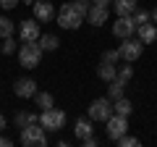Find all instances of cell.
I'll list each match as a JSON object with an SVG mask.
<instances>
[{
    "instance_id": "11",
    "label": "cell",
    "mask_w": 157,
    "mask_h": 147,
    "mask_svg": "<svg viewBox=\"0 0 157 147\" xmlns=\"http://www.w3.org/2000/svg\"><path fill=\"white\" fill-rule=\"evenodd\" d=\"M13 92H16V97H21V100H29V97L37 95V81L29 79V76H21V79H16V84H13Z\"/></svg>"
},
{
    "instance_id": "6",
    "label": "cell",
    "mask_w": 157,
    "mask_h": 147,
    "mask_svg": "<svg viewBox=\"0 0 157 147\" xmlns=\"http://www.w3.org/2000/svg\"><path fill=\"white\" fill-rule=\"evenodd\" d=\"M141 50H144V42H141V40H134V37L121 40V47H118V53H121V58H123L126 63H134L136 58L141 55Z\"/></svg>"
},
{
    "instance_id": "13",
    "label": "cell",
    "mask_w": 157,
    "mask_h": 147,
    "mask_svg": "<svg viewBox=\"0 0 157 147\" xmlns=\"http://www.w3.org/2000/svg\"><path fill=\"white\" fill-rule=\"evenodd\" d=\"M92 124H94L92 118H76V124H73V134H76L78 142L94 134V126H92Z\"/></svg>"
},
{
    "instance_id": "15",
    "label": "cell",
    "mask_w": 157,
    "mask_h": 147,
    "mask_svg": "<svg viewBox=\"0 0 157 147\" xmlns=\"http://www.w3.org/2000/svg\"><path fill=\"white\" fill-rule=\"evenodd\" d=\"M139 8V0H113V11L118 16H131Z\"/></svg>"
},
{
    "instance_id": "5",
    "label": "cell",
    "mask_w": 157,
    "mask_h": 147,
    "mask_svg": "<svg viewBox=\"0 0 157 147\" xmlns=\"http://www.w3.org/2000/svg\"><path fill=\"white\" fill-rule=\"evenodd\" d=\"M86 116H89L92 121H102V124H105V121L113 116V100H110V97L92 100V102H89V108H86Z\"/></svg>"
},
{
    "instance_id": "9",
    "label": "cell",
    "mask_w": 157,
    "mask_h": 147,
    "mask_svg": "<svg viewBox=\"0 0 157 147\" xmlns=\"http://www.w3.org/2000/svg\"><path fill=\"white\" fill-rule=\"evenodd\" d=\"M32 11H34V18H37L39 24H50L52 18H55V6H52L50 0H37L32 6Z\"/></svg>"
},
{
    "instance_id": "4",
    "label": "cell",
    "mask_w": 157,
    "mask_h": 147,
    "mask_svg": "<svg viewBox=\"0 0 157 147\" xmlns=\"http://www.w3.org/2000/svg\"><path fill=\"white\" fill-rule=\"evenodd\" d=\"M39 124H42V129L45 131H60L63 126H66V113H63L60 108H47V110H42V116H39Z\"/></svg>"
},
{
    "instance_id": "23",
    "label": "cell",
    "mask_w": 157,
    "mask_h": 147,
    "mask_svg": "<svg viewBox=\"0 0 157 147\" xmlns=\"http://www.w3.org/2000/svg\"><path fill=\"white\" fill-rule=\"evenodd\" d=\"M118 147H136V145H139V139H136V137H128V131H126V134L123 137H118Z\"/></svg>"
},
{
    "instance_id": "32",
    "label": "cell",
    "mask_w": 157,
    "mask_h": 147,
    "mask_svg": "<svg viewBox=\"0 0 157 147\" xmlns=\"http://www.w3.org/2000/svg\"><path fill=\"white\" fill-rule=\"evenodd\" d=\"M3 129H6V116L0 113V134H3Z\"/></svg>"
},
{
    "instance_id": "26",
    "label": "cell",
    "mask_w": 157,
    "mask_h": 147,
    "mask_svg": "<svg viewBox=\"0 0 157 147\" xmlns=\"http://www.w3.org/2000/svg\"><path fill=\"white\" fill-rule=\"evenodd\" d=\"M0 50L6 53V55L16 53V40H13V37H6V40H3V47H0Z\"/></svg>"
},
{
    "instance_id": "17",
    "label": "cell",
    "mask_w": 157,
    "mask_h": 147,
    "mask_svg": "<svg viewBox=\"0 0 157 147\" xmlns=\"http://www.w3.org/2000/svg\"><path fill=\"white\" fill-rule=\"evenodd\" d=\"M39 47L45 53H52V50H58V45H60V40H58L55 34H39Z\"/></svg>"
},
{
    "instance_id": "34",
    "label": "cell",
    "mask_w": 157,
    "mask_h": 147,
    "mask_svg": "<svg viewBox=\"0 0 157 147\" xmlns=\"http://www.w3.org/2000/svg\"><path fill=\"white\" fill-rule=\"evenodd\" d=\"M24 3H29V6H34V3H37V0H24Z\"/></svg>"
},
{
    "instance_id": "19",
    "label": "cell",
    "mask_w": 157,
    "mask_h": 147,
    "mask_svg": "<svg viewBox=\"0 0 157 147\" xmlns=\"http://www.w3.org/2000/svg\"><path fill=\"white\" fill-rule=\"evenodd\" d=\"M123 89H126V81H121L115 76V79L110 81V87H107V97H110V100H118V97H123Z\"/></svg>"
},
{
    "instance_id": "30",
    "label": "cell",
    "mask_w": 157,
    "mask_h": 147,
    "mask_svg": "<svg viewBox=\"0 0 157 147\" xmlns=\"http://www.w3.org/2000/svg\"><path fill=\"white\" fill-rule=\"evenodd\" d=\"M81 142H84L86 147H94V145H97V139H94V134H92V137H86V139H81Z\"/></svg>"
},
{
    "instance_id": "31",
    "label": "cell",
    "mask_w": 157,
    "mask_h": 147,
    "mask_svg": "<svg viewBox=\"0 0 157 147\" xmlns=\"http://www.w3.org/2000/svg\"><path fill=\"white\" fill-rule=\"evenodd\" d=\"M11 145H13V142L8 139V137H0V147H11Z\"/></svg>"
},
{
    "instance_id": "2",
    "label": "cell",
    "mask_w": 157,
    "mask_h": 147,
    "mask_svg": "<svg viewBox=\"0 0 157 147\" xmlns=\"http://www.w3.org/2000/svg\"><path fill=\"white\" fill-rule=\"evenodd\" d=\"M18 139H21L24 147H45L47 145V131L42 129L39 121H34V124H29V126L21 129V137Z\"/></svg>"
},
{
    "instance_id": "7",
    "label": "cell",
    "mask_w": 157,
    "mask_h": 147,
    "mask_svg": "<svg viewBox=\"0 0 157 147\" xmlns=\"http://www.w3.org/2000/svg\"><path fill=\"white\" fill-rule=\"evenodd\" d=\"M105 124H107V137L115 142L118 137H123L126 131H128V116H118V113H113L110 118L105 121Z\"/></svg>"
},
{
    "instance_id": "24",
    "label": "cell",
    "mask_w": 157,
    "mask_h": 147,
    "mask_svg": "<svg viewBox=\"0 0 157 147\" xmlns=\"http://www.w3.org/2000/svg\"><path fill=\"white\" fill-rule=\"evenodd\" d=\"M131 16H134L136 26H139V24H147V21H152V13H149V11H139V8H136V11L131 13Z\"/></svg>"
},
{
    "instance_id": "1",
    "label": "cell",
    "mask_w": 157,
    "mask_h": 147,
    "mask_svg": "<svg viewBox=\"0 0 157 147\" xmlns=\"http://www.w3.org/2000/svg\"><path fill=\"white\" fill-rule=\"evenodd\" d=\"M86 11H89V6L86 3H63L60 8H58V24H60L63 29H78L81 26V21L86 18Z\"/></svg>"
},
{
    "instance_id": "18",
    "label": "cell",
    "mask_w": 157,
    "mask_h": 147,
    "mask_svg": "<svg viewBox=\"0 0 157 147\" xmlns=\"http://www.w3.org/2000/svg\"><path fill=\"white\" fill-rule=\"evenodd\" d=\"M131 110H134L131 100H126V97H118V100H113V113H118V116H131Z\"/></svg>"
},
{
    "instance_id": "27",
    "label": "cell",
    "mask_w": 157,
    "mask_h": 147,
    "mask_svg": "<svg viewBox=\"0 0 157 147\" xmlns=\"http://www.w3.org/2000/svg\"><path fill=\"white\" fill-rule=\"evenodd\" d=\"M102 61H107V63H118V61H121V53H118V50H105Z\"/></svg>"
},
{
    "instance_id": "21",
    "label": "cell",
    "mask_w": 157,
    "mask_h": 147,
    "mask_svg": "<svg viewBox=\"0 0 157 147\" xmlns=\"http://www.w3.org/2000/svg\"><path fill=\"white\" fill-rule=\"evenodd\" d=\"M13 32H16V24H13L8 16H0V40L13 37Z\"/></svg>"
},
{
    "instance_id": "22",
    "label": "cell",
    "mask_w": 157,
    "mask_h": 147,
    "mask_svg": "<svg viewBox=\"0 0 157 147\" xmlns=\"http://www.w3.org/2000/svg\"><path fill=\"white\" fill-rule=\"evenodd\" d=\"M34 121H39V118H37V113H29V110H21V113H16V129H24V126L34 124Z\"/></svg>"
},
{
    "instance_id": "25",
    "label": "cell",
    "mask_w": 157,
    "mask_h": 147,
    "mask_svg": "<svg viewBox=\"0 0 157 147\" xmlns=\"http://www.w3.org/2000/svg\"><path fill=\"white\" fill-rule=\"evenodd\" d=\"M118 79L128 84V81L134 79V68H131V66H121V68H118Z\"/></svg>"
},
{
    "instance_id": "29",
    "label": "cell",
    "mask_w": 157,
    "mask_h": 147,
    "mask_svg": "<svg viewBox=\"0 0 157 147\" xmlns=\"http://www.w3.org/2000/svg\"><path fill=\"white\" fill-rule=\"evenodd\" d=\"M92 6H102V8H110L113 0H92Z\"/></svg>"
},
{
    "instance_id": "3",
    "label": "cell",
    "mask_w": 157,
    "mask_h": 147,
    "mask_svg": "<svg viewBox=\"0 0 157 147\" xmlns=\"http://www.w3.org/2000/svg\"><path fill=\"white\" fill-rule=\"evenodd\" d=\"M42 47H39V42H24L21 47H18V63H21L24 68H37L39 63H42Z\"/></svg>"
},
{
    "instance_id": "35",
    "label": "cell",
    "mask_w": 157,
    "mask_h": 147,
    "mask_svg": "<svg viewBox=\"0 0 157 147\" xmlns=\"http://www.w3.org/2000/svg\"><path fill=\"white\" fill-rule=\"evenodd\" d=\"M76 3H89V0H76Z\"/></svg>"
},
{
    "instance_id": "14",
    "label": "cell",
    "mask_w": 157,
    "mask_h": 147,
    "mask_svg": "<svg viewBox=\"0 0 157 147\" xmlns=\"http://www.w3.org/2000/svg\"><path fill=\"white\" fill-rule=\"evenodd\" d=\"M136 32H139V40L144 42V45H152V42L157 40V24H155V21L139 24V26H136Z\"/></svg>"
},
{
    "instance_id": "16",
    "label": "cell",
    "mask_w": 157,
    "mask_h": 147,
    "mask_svg": "<svg viewBox=\"0 0 157 147\" xmlns=\"http://www.w3.org/2000/svg\"><path fill=\"white\" fill-rule=\"evenodd\" d=\"M97 76H100L102 81H107V84H110V81L118 76V66H115V63H107V61H102L100 66H97Z\"/></svg>"
},
{
    "instance_id": "33",
    "label": "cell",
    "mask_w": 157,
    "mask_h": 147,
    "mask_svg": "<svg viewBox=\"0 0 157 147\" xmlns=\"http://www.w3.org/2000/svg\"><path fill=\"white\" fill-rule=\"evenodd\" d=\"M152 21L157 24V8H152Z\"/></svg>"
},
{
    "instance_id": "20",
    "label": "cell",
    "mask_w": 157,
    "mask_h": 147,
    "mask_svg": "<svg viewBox=\"0 0 157 147\" xmlns=\"http://www.w3.org/2000/svg\"><path fill=\"white\" fill-rule=\"evenodd\" d=\"M34 102H37V108H39V110H47V108H52V105H55V100H52V95H50V92H37V95H34Z\"/></svg>"
},
{
    "instance_id": "12",
    "label": "cell",
    "mask_w": 157,
    "mask_h": 147,
    "mask_svg": "<svg viewBox=\"0 0 157 147\" xmlns=\"http://www.w3.org/2000/svg\"><path fill=\"white\" fill-rule=\"evenodd\" d=\"M107 16H110V8H102V6H92L89 11H86V21L94 24V26L107 24Z\"/></svg>"
},
{
    "instance_id": "8",
    "label": "cell",
    "mask_w": 157,
    "mask_h": 147,
    "mask_svg": "<svg viewBox=\"0 0 157 147\" xmlns=\"http://www.w3.org/2000/svg\"><path fill=\"white\" fill-rule=\"evenodd\" d=\"M136 32V21L134 16H118L115 24H113V34H115L118 40H126V37H134Z\"/></svg>"
},
{
    "instance_id": "28",
    "label": "cell",
    "mask_w": 157,
    "mask_h": 147,
    "mask_svg": "<svg viewBox=\"0 0 157 147\" xmlns=\"http://www.w3.org/2000/svg\"><path fill=\"white\" fill-rule=\"evenodd\" d=\"M21 0H0V8H6V11H11V8H16Z\"/></svg>"
},
{
    "instance_id": "10",
    "label": "cell",
    "mask_w": 157,
    "mask_h": 147,
    "mask_svg": "<svg viewBox=\"0 0 157 147\" xmlns=\"http://www.w3.org/2000/svg\"><path fill=\"white\" fill-rule=\"evenodd\" d=\"M18 37H21V42H37L39 40V21H37V18H26V21H21V26H18Z\"/></svg>"
}]
</instances>
